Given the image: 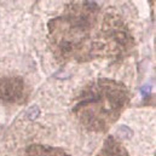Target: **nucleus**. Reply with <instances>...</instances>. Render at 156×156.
Listing matches in <instances>:
<instances>
[{"label": "nucleus", "mask_w": 156, "mask_h": 156, "mask_svg": "<svg viewBox=\"0 0 156 156\" xmlns=\"http://www.w3.org/2000/svg\"><path fill=\"white\" fill-rule=\"evenodd\" d=\"M47 40L58 63L122 62L136 41L120 13L93 1L67 4L61 15L47 22Z\"/></svg>", "instance_id": "obj_1"}, {"label": "nucleus", "mask_w": 156, "mask_h": 156, "mask_svg": "<svg viewBox=\"0 0 156 156\" xmlns=\"http://www.w3.org/2000/svg\"><path fill=\"white\" fill-rule=\"evenodd\" d=\"M129 101L131 92L123 82L97 79L79 92L72 113L86 131L105 133L126 110Z\"/></svg>", "instance_id": "obj_2"}, {"label": "nucleus", "mask_w": 156, "mask_h": 156, "mask_svg": "<svg viewBox=\"0 0 156 156\" xmlns=\"http://www.w3.org/2000/svg\"><path fill=\"white\" fill-rule=\"evenodd\" d=\"M30 90L21 76L0 78V102L7 104H24L29 99Z\"/></svg>", "instance_id": "obj_3"}, {"label": "nucleus", "mask_w": 156, "mask_h": 156, "mask_svg": "<svg viewBox=\"0 0 156 156\" xmlns=\"http://www.w3.org/2000/svg\"><path fill=\"white\" fill-rule=\"evenodd\" d=\"M96 156H129V154L117 138L108 136Z\"/></svg>", "instance_id": "obj_4"}, {"label": "nucleus", "mask_w": 156, "mask_h": 156, "mask_svg": "<svg viewBox=\"0 0 156 156\" xmlns=\"http://www.w3.org/2000/svg\"><path fill=\"white\" fill-rule=\"evenodd\" d=\"M22 156H72L62 148H55L50 145L33 144L26 148Z\"/></svg>", "instance_id": "obj_5"}]
</instances>
